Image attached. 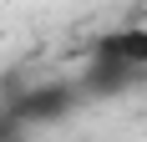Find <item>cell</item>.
I'll list each match as a JSON object with an SVG mask.
<instances>
[{"label":"cell","instance_id":"cell-1","mask_svg":"<svg viewBox=\"0 0 147 142\" xmlns=\"http://www.w3.org/2000/svg\"><path fill=\"white\" fill-rule=\"evenodd\" d=\"M81 97H86L81 81H41V86H26L20 97H10L5 107L20 127H51L61 117H71L81 107Z\"/></svg>","mask_w":147,"mask_h":142},{"label":"cell","instance_id":"cell-2","mask_svg":"<svg viewBox=\"0 0 147 142\" xmlns=\"http://www.w3.org/2000/svg\"><path fill=\"white\" fill-rule=\"evenodd\" d=\"M96 56H122V61H132V66H142V71H147V26L137 20V26L107 30L102 41H96Z\"/></svg>","mask_w":147,"mask_h":142}]
</instances>
